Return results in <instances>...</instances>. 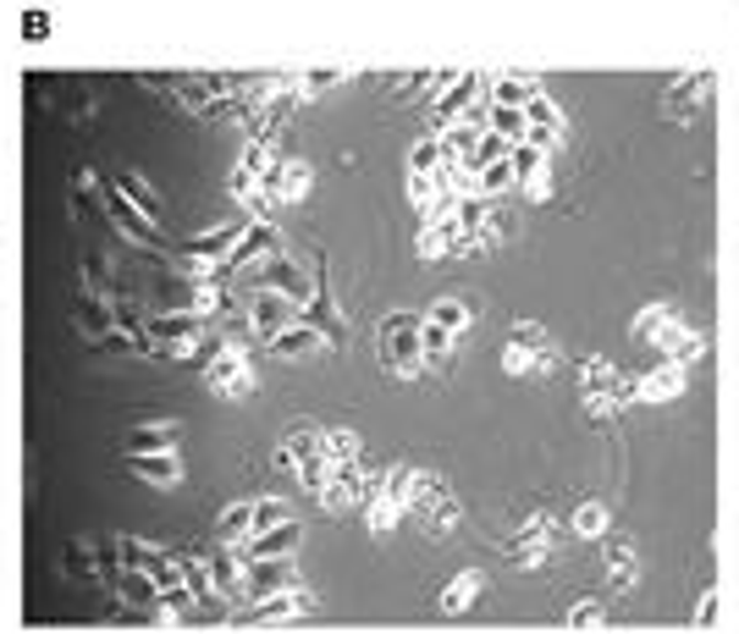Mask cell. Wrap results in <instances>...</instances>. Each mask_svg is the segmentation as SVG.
<instances>
[{"instance_id": "9a60e30c", "label": "cell", "mask_w": 739, "mask_h": 634, "mask_svg": "<svg viewBox=\"0 0 739 634\" xmlns=\"http://www.w3.org/2000/svg\"><path fill=\"white\" fill-rule=\"evenodd\" d=\"M602 563H607L613 590H618V596H635V585H640V557H635V541L607 530V535H602Z\"/></svg>"}, {"instance_id": "30bf717a", "label": "cell", "mask_w": 739, "mask_h": 634, "mask_svg": "<svg viewBox=\"0 0 739 634\" xmlns=\"http://www.w3.org/2000/svg\"><path fill=\"white\" fill-rule=\"evenodd\" d=\"M205 381H210L221 398H243V392L254 387V370H249V359H243L238 343H221V348L210 354V365H205Z\"/></svg>"}, {"instance_id": "7c38bea8", "label": "cell", "mask_w": 739, "mask_h": 634, "mask_svg": "<svg viewBox=\"0 0 739 634\" xmlns=\"http://www.w3.org/2000/svg\"><path fill=\"white\" fill-rule=\"evenodd\" d=\"M684 387H690V365H651L640 381H629V392H635V403H679L684 398Z\"/></svg>"}, {"instance_id": "d4e9b609", "label": "cell", "mask_w": 739, "mask_h": 634, "mask_svg": "<svg viewBox=\"0 0 739 634\" xmlns=\"http://www.w3.org/2000/svg\"><path fill=\"white\" fill-rule=\"evenodd\" d=\"M128 469H133L139 480H155V486L183 480V458H177V453H128Z\"/></svg>"}, {"instance_id": "74e56055", "label": "cell", "mask_w": 739, "mask_h": 634, "mask_svg": "<svg viewBox=\"0 0 739 634\" xmlns=\"http://www.w3.org/2000/svg\"><path fill=\"white\" fill-rule=\"evenodd\" d=\"M442 171H448V160H442V144H437V138H426V144L409 149V177H431V182H437Z\"/></svg>"}, {"instance_id": "83f0119b", "label": "cell", "mask_w": 739, "mask_h": 634, "mask_svg": "<svg viewBox=\"0 0 739 634\" xmlns=\"http://www.w3.org/2000/svg\"><path fill=\"white\" fill-rule=\"evenodd\" d=\"M679 314V303H668V298H651V303H640L635 309V321H629V337H640V343H651L668 321Z\"/></svg>"}, {"instance_id": "8fae6325", "label": "cell", "mask_w": 739, "mask_h": 634, "mask_svg": "<svg viewBox=\"0 0 739 634\" xmlns=\"http://www.w3.org/2000/svg\"><path fill=\"white\" fill-rule=\"evenodd\" d=\"M486 73H459L448 89H437V105H431V116L442 122V127H453V122H464L470 111H475V94H486Z\"/></svg>"}, {"instance_id": "60d3db41", "label": "cell", "mask_w": 739, "mask_h": 634, "mask_svg": "<svg viewBox=\"0 0 739 634\" xmlns=\"http://www.w3.org/2000/svg\"><path fill=\"white\" fill-rule=\"evenodd\" d=\"M563 623H569V629H602V623H607V607H602L596 596H580V601L563 612Z\"/></svg>"}, {"instance_id": "52a82bcc", "label": "cell", "mask_w": 739, "mask_h": 634, "mask_svg": "<svg viewBox=\"0 0 739 634\" xmlns=\"http://www.w3.org/2000/svg\"><path fill=\"white\" fill-rule=\"evenodd\" d=\"M254 281H260L265 292L293 298V303H309V298L320 292V281H315V276H304V270H298V259H287L282 248H276V254H265V259L254 265Z\"/></svg>"}, {"instance_id": "44dd1931", "label": "cell", "mask_w": 739, "mask_h": 634, "mask_svg": "<svg viewBox=\"0 0 739 634\" xmlns=\"http://www.w3.org/2000/svg\"><path fill=\"white\" fill-rule=\"evenodd\" d=\"M260 188H265L276 204H298V199L309 193V160H276Z\"/></svg>"}, {"instance_id": "ba28073f", "label": "cell", "mask_w": 739, "mask_h": 634, "mask_svg": "<svg viewBox=\"0 0 739 634\" xmlns=\"http://www.w3.org/2000/svg\"><path fill=\"white\" fill-rule=\"evenodd\" d=\"M298 321H304V303H293V298H282V292L254 287V298H249V326H254V337H260V343H271L276 332H287V326H298Z\"/></svg>"}, {"instance_id": "ee69618b", "label": "cell", "mask_w": 739, "mask_h": 634, "mask_svg": "<svg viewBox=\"0 0 739 634\" xmlns=\"http://www.w3.org/2000/svg\"><path fill=\"white\" fill-rule=\"evenodd\" d=\"M150 557H155V546H144V541H133V535L117 541V563H122V568H150Z\"/></svg>"}, {"instance_id": "f1b7e54d", "label": "cell", "mask_w": 739, "mask_h": 634, "mask_svg": "<svg viewBox=\"0 0 739 634\" xmlns=\"http://www.w3.org/2000/svg\"><path fill=\"white\" fill-rule=\"evenodd\" d=\"M183 442V425L177 420H166V425H139V431H128V447L133 453H172Z\"/></svg>"}, {"instance_id": "d590c367", "label": "cell", "mask_w": 739, "mask_h": 634, "mask_svg": "<svg viewBox=\"0 0 739 634\" xmlns=\"http://www.w3.org/2000/svg\"><path fill=\"white\" fill-rule=\"evenodd\" d=\"M486 127H492L497 138H508L514 149L530 138V127H525V111H508V105H486Z\"/></svg>"}, {"instance_id": "d6a6232c", "label": "cell", "mask_w": 739, "mask_h": 634, "mask_svg": "<svg viewBox=\"0 0 739 634\" xmlns=\"http://www.w3.org/2000/svg\"><path fill=\"white\" fill-rule=\"evenodd\" d=\"M453 348H459V337L442 332L437 321H426V314H420V354H426V365H448Z\"/></svg>"}, {"instance_id": "2e32d148", "label": "cell", "mask_w": 739, "mask_h": 634, "mask_svg": "<svg viewBox=\"0 0 739 634\" xmlns=\"http://www.w3.org/2000/svg\"><path fill=\"white\" fill-rule=\"evenodd\" d=\"M265 254H276V226H271V221H249L243 237H238V248H232V259L216 265V270H221V276H232V270H254ZM221 276H216V281H221Z\"/></svg>"}, {"instance_id": "277c9868", "label": "cell", "mask_w": 739, "mask_h": 634, "mask_svg": "<svg viewBox=\"0 0 739 634\" xmlns=\"http://www.w3.org/2000/svg\"><path fill=\"white\" fill-rule=\"evenodd\" d=\"M382 359H387V370L398 381L420 376L426 354H420V314L415 309H393L387 321H382Z\"/></svg>"}, {"instance_id": "7a4b0ae2", "label": "cell", "mask_w": 739, "mask_h": 634, "mask_svg": "<svg viewBox=\"0 0 739 634\" xmlns=\"http://www.w3.org/2000/svg\"><path fill=\"white\" fill-rule=\"evenodd\" d=\"M409 513H415V524H420L431 541H442V535H453V530L464 524L459 497H453L448 480L431 475V469H409Z\"/></svg>"}, {"instance_id": "836d02e7", "label": "cell", "mask_w": 739, "mask_h": 634, "mask_svg": "<svg viewBox=\"0 0 739 634\" xmlns=\"http://www.w3.org/2000/svg\"><path fill=\"white\" fill-rule=\"evenodd\" d=\"M508 188H519L514 160H492V166H481V171H475V193H481V199H503Z\"/></svg>"}, {"instance_id": "8992f818", "label": "cell", "mask_w": 739, "mask_h": 634, "mask_svg": "<svg viewBox=\"0 0 739 634\" xmlns=\"http://www.w3.org/2000/svg\"><path fill=\"white\" fill-rule=\"evenodd\" d=\"M205 314L199 309H166V314H155V321L144 326L150 332V343H166L177 359H194V348L205 343Z\"/></svg>"}, {"instance_id": "3957f363", "label": "cell", "mask_w": 739, "mask_h": 634, "mask_svg": "<svg viewBox=\"0 0 739 634\" xmlns=\"http://www.w3.org/2000/svg\"><path fill=\"white\" fill-rule=\"evenodd\" d=\"M558 365H563V348L547 337V326L519 321V326L508 332V343H503V370H508V376H536V381H552V376H558Z\"/></svg>"}, {"instance_id": "7402d4cb", "label": "cell", "mask_w": 739, "mask_h": 634, "mask_svg": "<svg viewBox=\"0 0 739 634\" xmlns=\"http://www.w3.org/2000/svg\"><path fill=\"white\" fill-rule=\"evenodd\" d=\"M298 612H315V596H309L304 585H287V590L265 596V601H249L243 618H254V623H276V618H298Z\"/></svg>"}, {"instance_id": "cb8c5ba5", "label": "cell", "mask_w": 739, "mask_h": 634, "mask_svg": "<svg viewBox=\"0 0 739 634\" xmlns=\"http://www.w3.org/2000/svg\"><path fill=\"white\" fill-rule=\"evenodd\" d=\"M536 94H541V84L530 73H497L486 84V105H508V111H525Z\"/></svg>"}, {"instance_id": "7bdbcfd3", "label": "cell", "mask_w": 739, "mask_h": 634, "mask_svg": "<svg viewBox=\"0 0 739 634\" xmlns=\"http://www.w3.org/2000/svg\"><path fill=\"white\" fill-rule=\"evenodd\" d=\"M282 519H293L287 502H276V497H260V502H254V530H271V524H282ZM254 530H249V535H254Z\"/></svg>"}, {"instance_id": "8d00e7d4", "label": "cell", "mask_w": 739, "mask_h": 634, "mask_svg": "<svg viewBox=\"0 0 739 634\" xmlns=\"http://www.w3.org/2000/svg\"><path fill=\"white\" fill-rule=\"evenodd\" d=\"M508 155H514V144H508V138H497V133L486 127V133L475 138V149L464 155V166H470V171H481V166H492V160H508Z\"/></svg>"}, {"instance_id": "4dcf8cb0", "label": "cell", "mask_w": 739, "mask_h": 634, "mask_svg": "<svg viewBox=\"0 0 739 634\" xmlns=\"http://www.w3.org/2000/svg\"><path fill=\"white\" fill-rule=\"evenodd\" d=\"M117 193H122V199H128V204H133V210L144 215V221H161V193H155V188H150L144 177L122 171V177H117Z\"/></svg>"}, {"instance_id": "4316f807", "label": "cell", "mask_w": 739, "mask_h": 634, "mask_svg": "<svg viewBox=\"0 0 739 634\" xmlns=\"http://www.w3.org/2000/svg\"><path fill=\"white\" fill-rule=\"evenodd\" d=\"M315 447H320V425H293L282 436V447H276V469H298Z\"/></svg>"}, {"instance_id": "f6af8a7d", "label": "cell", "mask_w": 739, "mask_h": 634, "mask_svg": "<svg viewBox=\"0 0 739 634\" xmlns=\"http://www.w3.org/2000/svg\"><path fill=\"white\" fill-rule=\"evenodd\" d=\"M717 607H723V601H717V585H706V590H701V601H695V612H690V618H695V623H701V629H712V623H717Z\"/></svg>"}, {"instance_id": "bcb514c9", "label": "cell", "mask_w": 739, "mask_h": 634, "mask_svg": "<svg viewBox=\"0 0 739 634\" xmlns=\"http://www.w3.org/2000/svg\"><path fill=\"white\" fill-rule=\"evenodd\" d=\"M331 84H342V67H326V73H309V78H304V94H320V89H331Z\"/></svg>"}, {"instance_id": "ac0fdd59", "label": "cell", "mask_w": 739, "mask_h": 634, "mask_svg": "<svg viewBox=\"0 0 739 634\" xmlns=\"http://www.w3.org/2000/svg\"><path fill=\"white\" fill-rule=\"evenodd\" d=\"M525 127H530L525 144H536V149H552V144L569 133V122H563V111H558L552 94H536V100L525 105Z\"/></svg>"}, {"instance_id": "5bb4252c", "label": "cell", "mask_w": 739, "mask_h": 634, "mask_svg": "<svg viewBox=\"0 0 739 634\" xmlns=\"http://www.w3.org/2000/svg\"><path fill=\"white\" fill-rule=\"evenodd\" d=\"M651 348H657L668 365H695V359L706 354V337H701V332L684 321V314H673V321H668V326L651 337Z\"/></svg>"}, {"instance_id": "5b68a950", "label": "cell", "mask_w": 739, "mask_h": 634, "mask_svg": "<svg viewBox=\"0 0 739 634\" xmlns=\"http://www.w3.org/2000/svg\"><path fill=\"white\" fill-rule=\"evenodd\" d=\"M712 89H717L712 67H701V62L679 67V73L668 78V89H662V116H668V122H690L695 111L712 105Z\"/></svg>"}, {"instance_id": "1f68e13d", "label": "cell", "mask_w": 739, "mask_h": 634, "mask_svg": "<svg viewBox=\"0 0 739 634\" xmlns=\"http://www.w3.org/2000/svg\"><path fill=\"white\" fill-rule=\"evenodd\" d=\"M249 530H254V502H232V508L216 519V541H221V546L249 541Z\"/></svg>"}, {"instance_id": "9c48e42d", "label": "cell", "mask_w": 739, "mask_h": 634, "mask_svg": "<svg viewBox=\"0 0 739 634\" xmlns=\"http://www.w3.org/2000/svg\"><path fill=\"white\" fill-rule=\"evenodd\" d=\"M287 585H298L293 557H249L238 596H243V601H265V596H276V590H287Z\"/></svg>"}, {"instance_id": "4fadbf2b", "label": "cell", "mask_w": 739, "mask_h": 634, "mask_svg": "<svg viewBox=\"0 0 739 634\" xmlns=\"http://www.w3.org/2000/svg\"><path fill=\"white\" fill-rule=\"evenodd\" d=\"M298 541H304V524H298V519H282V524L254 530L249 541H238L232 552H238V563H249V557H293Z\"/></svg>"}, {"instance_id": "e0dca14e", "label": "cell", "mask_w": 739, "mask_h": 634, "mask_svg": "<svg viewBox=\"0 0 739 634\" xmlns=\"http://www.w3.org/2000/svg\"><path fill=\"white\" fill-rule=\"evenodd\" d=\"M508 160H514V177H519V188H525L536 204H547V199H552V166H547V149H536V144H519Z\"/></svg>"}, {"instance_id": "6da1fadb", "label": "cell", "mask_w": 739, "mask_h": 634, "mask_svg": "<svg viewBox=\"0 0 739 634\" xmlns=\"http://www.w3.org/2000/svg\"><path fill=\"white\" fill-rule=\"evenodd\" d=\"M580 403H585V414H591L596 425L618 420V414L635 403L624 370H618L607 354H585V359H580Z\"/></svg>"}, {"instance_id": "603a6c76", "label": "cell", "mask_w": 739, "mask_h": 634, "mask_svg": "<svg viewBox=\"0 0 739 634\" xmlns=\"http://www.w3.org/2000/svg\"><path fill=\"white\" fill-rule=\"evenodd\" d=\"M265 348H271L276 359H315V354H326V332H320V326H309V321H298V326L276 332Z\"/></svg>"}, {"instance_id": "e575fe53", "label": "cell", "mask_w": 739, "mask_h": 634, "mask_svg": "<svg viewBox=\"0 0 739 634\" xmlns=\"http://www.w3.org/2000/svg\"><path fill=\"white\" fill-rule=\"evenodd\" d=\"M426 321H437L442 332L464 337V332H470V303H464V298H437V303L426 309Z\"/></svg>"}, {"instance_id": "f35d334b", "label": "cell", "mask_w": 739, "mask_h": 634, "mask_svg": "<svg viewBox=\"0 0 739 634\" xmlns=\"http://www.w3.org/2000/svg\"><path fill=\"white\" fill-rule=\"evenodd\" d=\"M177 574H183V585L194 590V601L216 596V574H210V563H199V557H177Z\"/></svg>"}, {"instance_id": "ab89813d", "label": "cell", "mask_w": 739, "mask_h": 634, "mask_svg": "<svg viewBox=\"0 0 739 634\" xmlns=\"http://www.w3.org/2000/svg\"><path fill=\"white\" fill-rule=\"evenodd\" d=\"M320 453H326V464H353L359 458V436L353 431H320Z\"/></svg>"}, {"instance_id": "d6986e66", "label": "cell", "mask_w": 739, "mask_h": 634, "mask_svg": "<svg viewBox=\"0 0 739 634\" xmlns=\"http://www.w3.org/2000/svg\"><path fill=\"white\" fill-rule=\"evenodd\" d=\"M243 226H249V221H221V226L199 232V237L188 243V259H199V265H227L232 248H238V237H243Z\"/></svg>"}, {"instance_id": "f546056e", "label": "cell", "mask_w": 739, "mask_h": 634, "mask_svg": "<svg viewBox=\"0 0 739 634\" xmlns=\"http://www.w3.org/2000/svg\"><path fill=\"white\" fill-rule=\"evenodd\" d=\"M569 530H574L580 541H602V535L613 530V513H607V502H596V497H585V502L574 508V519H569Z\"/></svg>"}, {"instance_id": "484cf974", "label": "cell", "mask_w": 739, "mask_h": 634, "mask_svg": "<svg viewBox=\"0 0 739 634\" xmlns=\"http://www.w3.org/2000/svg\"><path fill=\"white\" fill-rule=\"evenodd\" d=\"M481 590H486V574H481V568H464V574H453V579H448V590H442V612H448V618L470 612Z\"/></svg>"}, {"instance_id": "b9f144b4", "label": "cell", "mask_w": 739, "mask_h": 634, "mask_svg": "<svg viewBox=\"0 0 739 634\" xmlns=\"http://www.w3.org/2000/svg\"><path fill=\"white\" fill-rule=\"evenodd\" d=\"M106 204H111V210H117V221H122V226H128V232H133V237H144V226H150V221H144V215H139V210H133V204H128V199H122V193H117V182H111V188H106Z\"/></svg>"}, {"instance_id": "ffe728a7", "label": "cell", "mask_w": 739, "mask_h": 634, "mask_svg": "<svg viewBox=\"0 0 739 634\" xmlns=\"http://www.w3.org/2000/svg\"><path fill=\"white\" fill-rule=\"evenodd\" d=\"M276 166V149L265 144V138H254L249 149H243V160L232 166V199H249L260 182H265V171Z\"/></svg>"}]
</instances>
